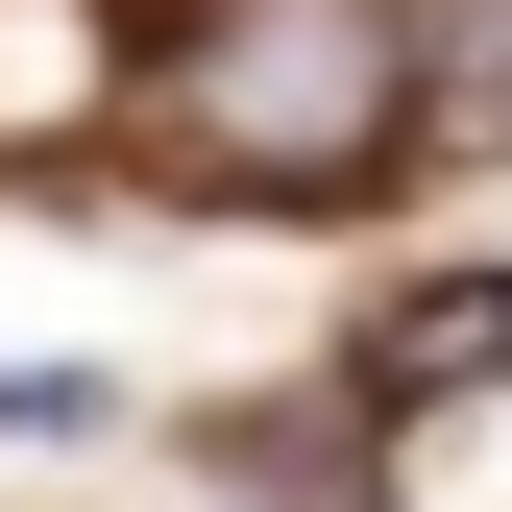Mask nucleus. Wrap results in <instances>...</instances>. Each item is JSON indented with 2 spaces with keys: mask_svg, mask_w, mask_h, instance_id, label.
I'll return each instance as SVG.
<instances>
[{
  "mask_svg": "<svg viewBox=\"0 0 512 512\" xmlns=\"http://www.w3.org/2000/svg\"><path fill=\"white\" fill-rule=\"evenodd\" d=\"M415 98L464 147H512V0H415Z\"/></svg>",
  "mask_w": 512,
  "mask_h": 512,
  "instance_id": "2",
  "label": "nucleus"
},
{
  "mask_svg": "<svg viewBox=\"0 0 512 512\" xmlns=\"http://www.w3.org/2000/svg\"><path fill=\"white\" fill-rule=\"evenodd\" d=\"M74 122H98V49L49 0H0V147H74Z\"/></svg>",
  "mask_w": 512,
  "mask_h": 512,
  "instance_id": "3",
  "label": "nucleus"
},
{
  "mask_svg": "<svg viewBox=\"0 0 512 512\" xmlns=\"http://www.w3.org/2000/svg\"><path fill=\"white\" fill-rule=\"evenodd\" d=\"M415 0H196L171 25V147L220 196H366L415 147Z\"/></svg>",
  "mask_w": 512,
  "mask_h": 512,
  "instance_id": "1",
  "label": "nucleus"
},
{
  "mask_svg": "<svg viewBox=\"0 0 512 512\" xmlns=\"http://www.w3.org/2000/svg\"><path fill=\"white\" fill-rule=\"evenodd\" d=\"M391 366H512V293H415V317H391Z\"/></svg>",
  "mask_w": 512,
  "mask_h": 512,
  "instance_id": "4",
  "label": "nucleus"
}]
</instances>
